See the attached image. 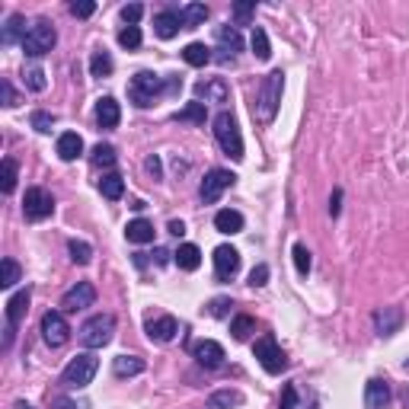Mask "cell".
Here are the masks:
<instances>
[{
    "label": "cell",
    "instance_id": "5b68a950",
    "mask_svg": "<svg viewBox=\"0 0 409 409\" xmlns=\"http://www.w3.org/2000/svg\"><path fill=\"white\" fill-rule=\"evenodd\" d=\"M20 45H23L26 58H42V54H48L54 45H58V32H54V26L48 23V20H36Z\"/></svg>",
    "mask_w": 409,
    "mask_h": 409
},
{
    "label": "cell",
    "instance_id": "f907efd6",
    "mask_svg": "<svg viewBox=\"0 0 409 409\" xmlns=\"http://www.w3.org/2000/svg\"><path fill=\"white\" fill-rule=\"evenodd\" d=\"M0 96H3V106L7 109H13L16 103H20V96H16V90H13L10 80H0Z\"/></svg>",
    "mask_w": 409,
    "mask_h": 409
},
{
    "label": "cell",
    "instance_id": "11a10c76",
    "mask_svg": "<svg viewBox=\"0 0 409 409\" xmlns=\"http://www.w3.org/2000/svg\"><path fill=\"white\" fill-rule=\"evenodd\" d=\"M58 409H77V406L68 400V396H61V400H58Z\"/></svg>",
    "mask_w": 409,
    "mask_h": 409
},
{
    "label": "cell",
    "instance_id": "9c48e42d",
    "mask_svg": "<svg viewBox=\"0 0 409 409\" xmlns=\"http://www.w3.org/2000/svg\"><path fill=\"white\" fill-rule=\"evenodd\" d=\"M234 182H237V176L230 173V170H211V173L202 179V186H198V195H202L204 204H214Z\"/></svg>",
    "mask_w": 409,
    "mask_h": 409
},
{
    "label": "cell",
    "instance_id": "484cf974",
    "mask_svg": "<svg viewBox=\"0 0 409 409\" xmlns=\"http://www.w3.org/2000/svg\"><path fill=\"white\" fill-rule=\"evenodd\" d=\"M112 371H115V378H135V374L144 371V358H137V355H119L112 362Z\"/></svg>",
    "mask_w": 409,
    "mask_h": 409
},
{
    "label": "cell",
    "instance_id": "ba28073f",
    "mask_svg": "<svg viewBox=\"0 0 409 409\" xmlns=\"http://www.w3.org/2000/svg\"><path fill=\"white\" fill-rule=\"evenodd\" d=\"M23 214H26V221H45V218H52V214H54L52 192H45L42 186H32V189H26Z\"/></svg>",
    "mask_w": 409,
    "mask_h": 409
},
{
    "label": "cell",
    "instance_id": "52a82bcc",
    "mask_svg": "<svg viewBox=\"0 0 409 409\" xmlns=\"http://www.w3.org/2000/svg\"><path fill=\"white\" fill-rule=\"evenodd\" d=\"M253 355H256V362L265 368V374H281L285 368H288V358H285V352L278 349V342H275L272 333H265L262 339H256Z\"/></svg>",
    "mask_w": 409,
    "mask_h": 409
},
{
    "label": "cell",
    "instance_id": "2e32d148",
    "mask_svg": "<svg viewBox=\"0 0 409 409\" xmlns=\"http://www.w3.org/2000/svg\"><path fill=\"white\" fill-rule=\"evenodd\" d=\"M403 307H380L378 313H374V329H378V336H394L396 329L403 326Z\"/></svg>",
    "mask_w": 409,
    "mask_h": 409
},
{
    "label": "cell",
    "instance_id": "8fae6325",
    "mask_svg": "<svg viewBox=\"0 0 409 409\" xmlns=\"http://www.w3.org/2000/svg\"><path fill=\"white\" fill-rule=\"evenodd\" d=\"M42 339H45L52 349H61V345L70 339V326L61 311H48L45 317H42Z\"/></svg>",
    "mask_w": 409,
    "mask_h": 409
},
{
    "label": "cell",
    "instance_id": "f35d334b",
    "mask_svg": "<svg viewBox=\"0 0 409 409\" xmlns=\"http://www.w3.org/2000/svg\"><path fill=\"white\" fill-rule=\"evenodd\" d=\"M291 256H295V269H297V275H307V272H311L313 259H311V250H307L304 243H295V250H291Z\"/></svg>",
    "mask_w": 409,
    "mask_h": 409
},
{
    "label": "cell",
    "instance_id": "bcb514c9",
    "mask_svg": "<svg viewBox=\"0 0 409 409\" xmlns=\"http://www.w3.org/2000/svg\"><path fill=\"white\" fill-rule=\"evenodd\" d=\"M278 409H297V390H295V384H285V387H281Z\"/></svg>",
    "mask_w": 409,
    "mask_h": 409
},
{
    "label": "cell",
    "instance_id": "60d3db41",
    "mask_svg": "<svg viewBox=\"0 0 409 409\" xmlns=\"http://www.w3.org/2000/svg\"><path fill=\"white\" fill-rule=\"evenodd\" d=\"M16 281H20V262L16 259H3V278H0V288H13Z\"/></svg>",
    "mask_w": 409,
    "mask_h": 409
},
{
    "label": "cell",
    "instance_id": "f1b7e54d",
    "mask_svg": "<svg viewBox=\"0 0 409 409\" xmlns=\"http://www.w3.org/2000/svg\"><path fill=\"white\" fill-rule=\"evenodd\" d=\"M182 58H186V64H192V68H204V64L211 61V48L204 45V42H189V45L182 48Z\"/></svg>",
    "mask_w": 409,
    "mask_h": 409
},
{
    "label": "cell",
    "instance_id": "d4e9b609",
    "mask_svg": "<svg viewBox=\"0 0 409 409\" xmlns=\"http://www.w3.org/2000/svg\"><path fill=\"white\" fill-rule=\"evenodd\" d=\"M125 237H128V243H154V224L144 218H135V221H128Z\"/></svg>",
    "mask_w": 409,
    "mask_h": 409
},
{
    "label": "cell",
    "instance_id": "74e56055",
    "mask_svg": "<svg viewBox=\"0 0 409 409\" xmlns=\"http://www.w3.org/2000/svg\"><path fill=\"white\" fill-rule=\"evenodd\" d=\"M68 253H70V259H74L77 265H87L93 259V246L87 240H70L68 243Z\"/></svg>",
    "mask_w": 409,
    "mask_h": 409
},
{
    "label": "cell",
    "instance_id": "44dd1931",
    "mask_svg": "<svg viewBox=\"0 0 409 409\" xmlns=\"http://www.w3.org/2000/svg\"><path fill=\"white\" fill-rule=\"evenodd\" d=\"M58 157L64 160V163H70V160H77L80 154H84V137L77 135V131H64V135H58Z\"/></svg>",
    "mask_w": 409,
    "mask_h": 409
},
{
    "label": "cell",
    "instance_id": "816d5d0a",
    "mask_svg": "<svg viewBox=\"0 0 409 409\" xmlns=\"http://www.w3.org/2000/svg\"><path fill=\"white\" fill-rule=\"evenodd\" d=\"M144 170L154 176V179H160V176H163V167H160V157H147V160H144Z\"/></svg>",
    "mask_w": 409,
    "mask_h": 409
},
{
    "label": "cell",
    "instance_id": "ffe728a7",
    "mask_svg": "<svg viewBox=\"0 0 409 409\" xmlns=\"http://www.w3.org/2000/svg\"><path fill=\"white\" fill-rule=\"evenodd\" d=\"M182 29V20H179V10H160L157 16H154V32H157L160 38H163V42H167V38H173L176 32Z\"/></svg>",
    "mask_w": 409,
    "mask_h": 409
},
{
    "label": "cell",
    "instance_id": "836d02e7",
    "mask_svg": "<svg viewBox=\"0 0 409 409\" xmlns=\"http://www.w3.org/2000/svg\"><path fill=\"white\" fill-rule=\"evenodd\" d=\"M256 329V320L253 317H246V313H237L234 320H230V333H234V339L237 342H243V339H250V333Z\"/></svg>",
    "mask_w": 409,
    "mask_h": 409
},
{
    "label": "cell",
    "instance_id": "7402d4cb",
    "mask_svg": "<svg viewBox=\"0 0 409 409\" xmlns=\"http://www.w3.org/2000/svg\"><path fill=\"white\" fill-rule=\"evenodd\" d=\"M173 262L179 265L182 272H195L198 265H202V250H198L195 243H182L179 250L173 253Z\"/></svg>",
    "mask_w": 409,
    "mask_h": 409
},
{
    "label": "cell",
    "instance_id": "9a60e30c",
    "mask_svg": "<svg viewBox=\"0 0 409 409\" xmlns=\"http://www.w3.org/2000/svg\"><path fill=\"white\" fill-rule=\"evenodd\" d=\"M192 355H195V362L204 364V368H221V364H224V358H228V355H224V345H221V342H214V339L195 342Z\"/></svg>",
    "mask_w": 409,
    "mask_h": 409
},
{
    "label": "cell",
    "instance_id": "ac0fdd59",
    "mask_svg": "<svg viewBox=\"0 0 409 409\" xmlns=\"http://www.w3.org/2000/svg\"><path fill=\"white\" fill-rule=\"evenodd\" d=\"M390 403V384L380 378H371L364 384V406L368 409H387Z\"/></svg>",
    "mask_w": 409,
    "mask_h": 409
},
{
    "label": "cell",
    "instance_id": "d6a6232c",
    "mask_svg": "<svg viewBox=\"0 0 409 409\" xmlns=\"http://www.w3.org/2000/svg\"><path fill=\"white\" fill-rule=\"evenodd\" d=\"M90 74L93 77H109L112 74V58H109L106 48H96V52L90 54Z\"/></svg>",
    "mask_w": 409,
    "mask_h": 409
},
{
    "label": "cell",
    "instance_id": "4dcf8cb0",
    "mask_svg": "<svg viewBox=\"0 0 409 409\" xmlns=\"http://www.w3.org/2000/svg\"><path fill=\"white\" fill-rule=\"evenodd\" d=\"M243 403L240 390H218V394L208 396V409H234Z\"/></svg>",
    "mask_w": 409,
    "mask_h": 409
},
{
    "label": "cell",
    "instance_id": "8d00e7d4",
    "mask_svg": "<svg viewBox=\"0 0 409 409\" xmlns=\"http://www.w3.org/2000/svg\"><path fill=\"white\" fill-rule=\"evenodd\" d=\"M230 16H234V23H237V26H250V20L256 16V3H253V0L234 3V7H230Z\"/></svg>",
    "mask_w": 409,
    "mask_h": 409
},
{
    "label": "cell",
    "instance_id": "681fc988",
    "mask_svg": "<svg viewBox=\"0 0 409 409\" xmlns=\"http://www.w3.org/2000/svg\"><path fill=\"white\" fill-rule=\"evenodd\" d=\"M230 307H234V304H230V297H214V301L208 304V313H211V317H228Z\"/></svg>",
    "mask_w": 409,
    "mask_h": 409
},
{
    "label": "cell",
    "instance_id": "f5cc1de1",
    "mask_svg": "<svg viewBox=\"0 0 409 409\" xmlns=\"http://www.w3.org/2000/svg\"><path fill=\"white\" fill-rule=\"evenodd\" d=\"M339 211H342V189H336L333 195H329V214L339 218Z\"/></svg>",
    "mask_w": 409,
    "mask_h": 409
},
{
    "label": "cell",
    "instance_id": "f546056e",
    "mask_svg": "<svg viewBox=\"0 0 409 409\" xmlns=\"http://www.w3.org/2000/svg\"><path fill=\"white\" fill-rule=\"evenodd\" d=\"M176 121H189V125H204V119H208V109H204V103H186V106L179 109V112L173 115Z\"/></svg>",
    "mask_w": 409,
    "mask_h": 409
},
{
    "label": "cell",
    "instance_id": "e0dca14e",
    "mask_svg": "<svg viewBox=\"0 0 409 409\" xmlns=\"http://www.w3.org/2000/svg\"><path fill=\"white\" fill-rule=\"evenodd\" d=\"M144 329L151 342H173L176 333H179V323H176V317H157V320H147Z\"/></svg>",
    "mask_w": 409,
    "mask_h": 409
},
{
    "label": "cell",
    "instance_id": "7bdbcfd3",
    "mask_svg": "<svg viewBox=\"0 0 409 409\" xmlns=\"http://www.w3.org/2000/svg\"><path fill=\"white\" fill-rule=\"evenodd\" d=\"M26 87H29V90H36V93H42V90H45V87H48L45 70H42V68L26 70Z\"/></svg>",
    "mask_w": 409,
    "mask_h": 409
},
{
    "label": "cell",
    "instance_id": "7c38bea8",
    "mask_svg": "<svg viewBox=\"0 0 409 409\" xmlns=\"http://www.w3.org/2000/svg\"><path fill=\"white\" fill-rule=\"evenodd\" d=\"M29 301H32V291H29V288L16 291V295L7 301V339H3V349H10V342H13L16 326L23 323L26 311H29Z\"/></svg>",
    "mask_w": 409,
    "mask_h": 409
},
{
    "label": "cell",
    "instance_id": "83f0119b",
    "mask_svg": "<svg viewBox=\"0 0 409 409\" xmlns=\"http://www.w3.org/2000/svg\"><path fill=\"white\" fill-rule=\"evenodd\" d=\"M26 32H29V29H26V20H23L20 13H13V16L7 20V26H3V32H0V42H3V45H13L16 38L23 42Z\"/></svg>",
    "mask_w": 409,
    "mask_h": 409
},
{
    "label": "cell",
    "instance_id": "603a6c76",
    "mask_svg": "<svg viewBox=\"0 0 409 409\" xmlns=\"http://www.w3.org/2000/svg\"><path fill=\"white\" fill-rule=\"evenodd\" d=\"M198 93V103H228V87H224V80H198L195 87Z\"/></svg>",
    "mask_w": 409,
    "mask_h": 409
},
{
    "label": "cell",
    "instance_id": "7a4b0ae2",
    "mask_svg": "<svg viewBox=\"0 0 409 409\" xmlns=\"http://www.w3.org/2000/svg\"><path fill=\"white\" fill-rule=\"evenodd\" d=\"M163 93H167V77L154 74V70H137L128 84V99L137 109L154 106V99L163 96Z\"/></svg>",
    "mask_w": 409,
    "mask_h": 409
},
{
    "label": "cell",
    "instance_id": "d590c367",
    "mask_svg": "<svg viewBox=\"0 0 409 409\" xmlns=\"http://www.w3.org/2000/svg\"><path fill=\"white\" fill-rule=\"evenodd\" d=\"M115 147H109V144H96L93 147V154H90V163L93 167H115Z\"/></svg>",
    "mask_w": 409,
    "mask_h": 409
},
{
    "label": "cell",
    "instance_id": "4316f807",
    "mask_svg": "<svg viewBox=\"0 0 409 409\" xmlns=\"http://www.w3.org/2000/svg\"><path fill=\"white\" fill-rule=\"evenodd\" d=\"M179 20H182V29H195L208 20V7L204 3H186L179 7Z\"/></svg>",
    "mask_w": 409,
    "mask_h": 409
},
{
    "label": "cell",
    "instance_id": "cb8c5ba5",
    "mask_svg": "<svg viewBox=\"0 0 409 409\" xmlns=\"http://www.w3.org/2000/svg\"><path fill=\"white\" fill-rule=\"evenodd\" d=\"M214 228H218L221 234H240L243 230V214L234 211V208H221V211L214 214Z\"/></svg>",
    "mask_w": 409,
    "mask_h": 409
},
{
    "label": "cell",
    "instance_id": "b9f144b4",
    "mask_svg": "<svg viewBox=\"0 0 409 409\" xmlns=\"http://www.w3.org/2000/svg\"><path fill=\"white\" fill-rule=\"evenodd\" d=\"M119 45L121 48H137L141 45V29H137V26H125V29L119 32Z\"/></svg>",
    "mask_w": 409,
    "mask_h": 409
},
{
    "label": "cell",
    "instance_id": "8992f818",
    "mask_svg": "<svg viewBox=\"0 0 409 409\" xmlns=\"http://www.w3.org/2000/svg\"><path fill=\"white\" fill-rule=\"evenodd\" d=\"M112 333H115L112 313H96V317H90L80 326V342H84L87 349H103V345L112 342Z\"/></svg>",
    "mask_w": 409,
    "mask_h": 409
},
{
    "label": "cell",
    "instance_id": "e575fe53",
    "mask_svg": "<svg viewBox=\"0 0 409 409\" xmlns=\"http://www.w3.org/2000/svg\"><path fill=\"white\" fill-rule=\"evenodd\" d=\"M253 54H256L259 61L272 58V45H269V36H265L262 26H256V29H253Z\"/></svg>",
    "mask_w": 409,
    "mask_h": 409
},
{
    "label": "cell",
    "instance_id": "c3c4849f",
    "mask_svg": "<svg viewBox=\"0 0 409 409\" xmlns=\"http://www.w3.org/2000/svg\"><path fill=\"white\" fill-rule=\"evenodd\" d=\"M250 285H253V288H262V285H269V265L259 262L256 269H253V272H250Z\"/></svg>",
    "mask_w": 409,
    "mask_h": 409
},
{
    "label": "cell",
    "instance_id": "f6af8a7d",
    "mask_svg": "<svg viewBox=\"0 0 409 409\" xmlns=\"http://www.w3.org/2000/svg\"><path fill=\"white\" fill-rule=\"evenodd\" d=\"M32 128L36 131H42V135H48L52 131V125H54V115L52 112H32Z\"/></svg>",
    "mask_w": 409,
    "mask_h": 409
},
{
    "label": "cell",
    "instance_id": "3957f363",
    "mask_svg": "<svg viewBox=\"0 0 409 409\" xmlns=\"http://www.w3.org/2000/svg\"><path fill=\"white\" fill-rule=\"evenodd\" d=\"M99 371V358L84 352V355H74L68 362V368L61 371V387H68V390H84V387L93 384Z\"/></svg>",
    "mask_w": 409,
    "mask_h": 409
},
{
    "label": "cell",
    "instance_id": "6da1fadb",
    "mask_svg": "<svg viewBox=\"0 0 409 409\" xmlns=\"http://www.w3.org/2000/svg\"><path fill=\"white\" fill-rule=\"evenodd\" d=\"M281 93H285V74L281 70H269L256 90V103H253V115L262 125H272L275 121L278 106H281Z\"/></svg>",
    "mask_w": 409,
    "mask_h": 409
},
{
    "label": "cell",
    "instance_id": "1f68e13d",
    "mask_svg": "<svg viewBox=\"0 0 409 409\" xmlns=\"http://www.w3.org/2000/svg\"><path fill=\"white\" fill-rule=\"evenodd\" d=\"M99 192H103L106 198H112V202H115V198L125 195V179H121L119 173H106L103 179H99Z\"/></svg>",
    "mask_w": 409,
    "mask_h": 409
},
{
    "label": "cell",
    "instance_id": "4fadbf2b",
    "mask_svg": "<svg viewBox=\"0 0 409 409\" xmlns=\"http://www.w3.org/2000/svg\"><path fill=\"white\" fill-rule=\"evenodd\" d=\"M240 272V253L234 250V246H218L214 250V275H218V281H230L234 275Z\"/></svg>",
    "mask_w": 409,
    "mask_h": 409
},
{
    "label": "cell",
    "instance_id": "d6986e66",
    "mask_svg": "<svg viewBox=\"0 0 409 409\" xmlns=\"http://www.w3.org/2000/svg\"><path fill=\"white\" fill-rule=\"evenodd\" d=\"M119 121H121L119 103H115L112 96H103L96 103V125L99 128H106V131H112V128H119Z\"/></svg>",
    "mask_w": 409,
    "mask_h": 409
},
{
    "label": "cell",
    "instance_id": "ee69618b",
    "mask_svg": "<svg viewBox=\"0 0 409 409\" xmlns=\"http://www.w3.org/2000/svg\"><path fill=\"white\" fill-rule=\"evenodd\" d=\"M70 13H74L77 20H90V16L96 13V3H93V0H74V3H70Z\"/></svg>",
    "mask_w": 409,
    "mask_h": 409
},
{
    "label": "cell",
    "instance_id": "277c9868",
    "mask_svg": "<svg viewBox=\"0 0 409 409\" xmlns=\"http://www.w3.org/2000/svg\"><path fill=\"white\" fill-rule=\"evenodd\" d=\"M211 125H214V137H218L221 151L240 163L243 160V135H240V128H237V119L230 112H218Z\"/></svg>",
    "mask_w": 409,
    "mask_h": 409
},
{
    "label": "cell",
    "instance_id": "7dc6e473",
    "mask_svg": "<svg viewBox=\"0 0 409 409\" xmlns=\"http://www.w3.org/2000/svg\"><path fill=\"white\" fill-rule=\"evenodd\" d=\"M141 13H144V7H141V3H125V7H121V20H125L128 26H137Z\"/></svg>",
    "mask_w": 409,
    "mask_h": 409
},
{
    "label": "cell",
    "instance_id": "5bb4252c",
    "mask_svg": "<svg viewBox=\"0 0 409 409\" xmlns=\"http://www.w3.org/2000/svg\"><path fill=\"white\" fill-rule=\"evenodd\" d=\"M243 48V38L240 32H237V26H221L218 29V61H234L237 52Z\"/></svg>",
    "mask_w": 409,
    "mask_h": 409
},
{
    "label": "cell",
    "instance_id": "30bf717a",
    "mask_svg": "<svg viewBox=\"0 0 409 409\" xmlns=\"http://www.w3.org/2000/svg\"><path fill=\"white\" fill-rule=\"evenodd\" d=\"M96 304V288H93L90 281H77L70 291H64V297H61V311L64 313H80L87 311V307H93Z\"/></svg>",
    "mask_w": 409,
    "mask_h": 409
},
{
    "label": "cell",
    "instance_id": "db71d44e",
    "mask_svg": "<svg viewBox=\"0 0 409 409\" xmlns=\"http://www.w3.org/2000/svg\"><path fill=\"white\" fill-rule=\"evenodd\" d=\"M170 234L182 237V234H186V224H182V221H170Z\"/></svg>",
    "mask_w": 409,
    "mask_h": 409
},
{
    "label": "cell",
    "instance_id": "ab89813d",
    "mask_svg": "<svg viewBox=\"0 0 409 409\" xmlns=\"http://www.w3.org/2000/svg\"><path fill=\"white\" fill-rule=\"evenodd\" d=\"M16 179H20V167H16L13 157H3V195L16 189Z\"/></svg>",
    "mask_w": 409,
    "mask_h": 409
},
{
    "label": "cell",
    "instance_id": "9f6ffc18",
    "mask_svg": "<svg viewBox=\"0 0 409 409\" xmlns=\"http://www.w3.org/2000/svg\"><path fill=\"white\" fill-rule=\"evenodd\" d=\"M16 409H32V406H26V403H20V406H16Z\"/></svg>",
    "mask_w": 409,
    "mask_h": 409
}]
</instances>
